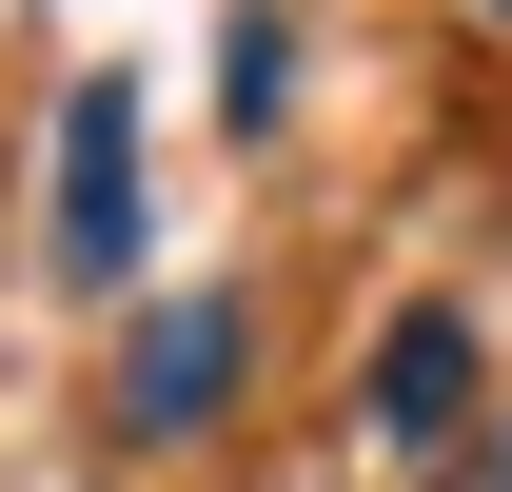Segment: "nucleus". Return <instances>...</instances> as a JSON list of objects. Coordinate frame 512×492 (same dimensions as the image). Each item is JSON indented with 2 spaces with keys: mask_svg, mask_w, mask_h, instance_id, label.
Instances as JSON below:
<instances>
[{
  "mask_svg": "<svg viewBox=\"0 0 512 492\" xmlns=\"http://www.w3.org/2000/svg\"><path fill=\"white\" fill-rule=\"evenodd\" d=\"M237 414V296H158L119 355V433H217Z\"/></svg>",
  "mask_w": 512,
  "mask_h": 492,
  "instance_id": "7ed1b4c3",
  "label": "nucleus"
},
{
  "mask_svg": "<svg viewBox=\"0 0 512 492\" xmlns=\"http://www.w3.org/2000/svg\"><path fill=\"white\" fill-rule=\"evenodd\" d=\"M217 99H237V138H256L276 99H296V40H276V20H237V40H217Z\"/></svg>",
  "mask_w": 512,
  "mask_h": 492,
  "instance_id": "20e7f679",
  "label": "nucleus"
},
{
  "mask_svg": "<svg viewBox=\"0 0 512 492\" xmlns=\"http://www.w3.org/2000/svg\"><path fill=\"white\" fill-rule=\"evenodd\" d=\"M453 433H473V315L414 296L375 335V453H394V473H453Z\"/></svg>",
  "mask_w": 512,
  "mask_h": 492,
  "instance_id": "f03ea898",
  "label": "nucleus"
},
{
  "mask_svg": "<svg viewBox=\"0 0 512 492\" xmlns=\"http://www.w3.org/2000/svg\"><path fill=\"white\" fill-rule=\"evenodd\" d=\"M60 276H138V79L60 99Z\"/></svg>",
  "mask_w": 512,
  "mask_h": 492,
  "instance_id": "f257e3e1",
  "label": "nucleus"
},
{
  "mask_svg": "<svg viewBox=\"0 0 512 492\" xmlns=\"http://www.w3.org/2000/svg\"><path fill=\"white\" fill-rule=\"evenodd\" d=\"M493 20H512V0H493Z\"/></svg>",
  "mask_w": 512,
  "mask_h": 492,
  "instance_id": "39448f33",
  "label": "nucleus"
}]
</instances>
